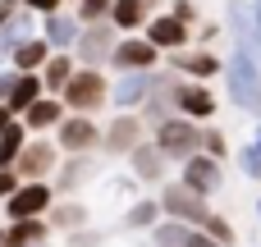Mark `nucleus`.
Segmentation results:
<instances>
[{
  "label": "nucleus",
  "mask_w": 261,
  "mask_h": 247,
  "mask_svg": "<svg viewBox=\"0 0 261 247\" xmlns=\"http://www.w3.org/2000/svg\"><path fill=\"white\" fill-rule=\"evenodd\" d=\"M147 41L156 46V50H188V23H179L174 14H156V18H147Z\"/></svg>",
  "instance_id": "412c9836"
},
{
  "label": "nucleus",
  "mask_w": 261,
  "mask_h": 247,
  "mask_svg": "<svg viewBox=\"0 0 261 247\" xmlns=\"http://www.w3.org/2000/svg\"><path fill=\"white\" fill-rule=\"evenodd\" d=\"M46 60H50V46H46L41 37H28V41H18V50L9 55V69H14V73H37Z\"/></svg>",
  "instance_id": "cd10ccee"
},
{
  "label": "nucleus",
  "mask_w": 261,
  "mask_h": 247,
  "mask_svg": "<svg viewBox=\"0 0 261 247\" xmlns=\"http://www.w3.org/2000/svg\"><path fill=\"white\" fill-rule=\"evenodd\" d=\"M18 5H23V9H32V14H55L64 0H18Z\"/></svg>",
  "instance_id": "e433bc0d"
},
{
  "label": "nucleus",
  "mask_w": 261,
  "mask_h": 247,
  "mask_svg": "<svg viewBox=\"0 0 261 247\" xmlns=\"http://www.w3.org/2000/svg\"><path fill=\"white\" fill-rule=\"evenodd\" d=\"M60 101H64V110L69 115H96V110H110V78L101 73V69H73V78L64 83V92H60Z\"/></svg>",
  "instance_id": "f03ea898"
},
{
  "label": "nucleus",
  "mask_w": 261,
  "mask_h": 247,
  "mask_svg": "<svg viewBox=\"0 0 261 247\" xmlns=\"http://www.w3.org/2000/svg\"><path fill=\"white\" fill-rule=\"evenodd\" d=\"M234 165L243 170V179H252V183H261V151L252 147V142H243V147L234 151Z\"/></svg>",
  "instance_id": "473e14b6"
},
{
  "label": "nucleus",
  "mask_w": 261,
  "mask_h": 247,
  "mask_svg": "<svg viewBox=\"0 0 261 247\" xmlns=\"http://www.w3.org/2000/svg\"><path fill=\"white\" fill-rule=\"evenodd\" d=\"M73 69H78V60H73L69 50H50V60L37 69V73H41V92H46V96H60L64 83L73 78Z\"/></svg>",
  "instance_id": "b1692460"
},
{
  "label": "nucleus",
  "mask_w": 261,
  "mask_h": 247,
  "mask_svg": "<svg viewBox=\"0 0 261 247\" xmlns=\"http://www.w3.org/2000/svg\"><path fill=\"white\" fill-rule=\"evenodd\" d=\"M64 115H69V110H64V101H60V96H37L18 119H23V128H28L32 138H41V133H55V124H60Z\"/></svg>",
  "instance_id": "4be33fe9"
},
{
  "label": "nucleus",
  "mask_w": 261,
  "mask_h": 247,
  "mask_svg": "<svg viewBox=\"0 0 261 247\" xmlns=\"http://www.w3.org/2000/svg\"><path fill=\"white\" fill-rule=\"evenodd\" d=\"M110 28L115 32L147 28V0H110Z\"/></svg>",
  "instance_id": "c85d7f7f"
},
{
  "label": "nucleus",
  "mask_w": 261,
  "mask_h": 247,
  "mask_svg": "<svg viewBox=\"0 0 261 247\" xmlns=\"http://www.w3.org/2000/svg\"><path fill=\"white\" fill-rule=\"evenodd\" d=\"M28 138H32V133L23 128V119H9V124L0 128V170H14V160H18V151H23Z\"/></svg>",
  "instance_id": "7c9ffc66"
},
{
  "label": "nucleus",
  "mask_w": 261,
  "mask_h": 247,
  "mask_svg": "<svg viewBox=\"0 0 261 247\" xmlns=\"http://www.w3.org/2000/svg\"><path fill=\"white\" fill-rule=\"evenodd\" d=\"M28 37H37V32H32V9H18V14L0 28V64H9V55L18 50V41H28Z\"/></svg>",
  "instance_id": "bb28decb"
},
{
  "label": "nucleus",
  "mask_w": 261,
  "mask_h": 247,
  "mask_svg": "<svg viewBox=\"0 0 261 247\" xmlns=\"http://www.w3.org/2000/svg\"><path fill=\"white\" fill-rule=\"evenodd\" d=\"M170 14H174L179 23H188V28H193V18H197V9H193L188 0H174V9H170Z\"/></svg>",
  "instance_id": "4c0bfd02"
},
{
  "label": "nucleus",
  "mask_w": 261,
  "mask_h": 247,
  "mask_svg": "<svg viewBox=\"0 0 261 247\" xmlns=\"http://www.w3.org/2000/svg\"><path fill=\"white\" fill-rule=\"evenodd\" d=\"M37 96H46V92H41V73H14V83H9V96H5V110L18 119V115H23V110H28Z\"/></svg>",
  "instance_id": "a878e982"
},
{
  "label": "nucleus",
  "mask_w": 261,
  "mask_h": 247,
  "mask_svg": "<svg viewBox=\"0 0 261 247\" xmlns=\"http://www.w3.org/2000/svg\"><path fill=\"white\" fill-rule=\"evenodd\" d=\"M83 28L87 23H106L110 18V0H78V14H73Z\"/></svg>",
  "instance_id": "f704fd0d"
},
{
  "label": "nucleus",
  "mask_w": 261,
  "mask_h": 247,
  "mask_svg": "<svg viewBox=\"0 0 261 247\" xmlns=\"http://www.w3.org/2000/svg\"><path fill=\"white\" fill-rule=\"evenodd\" d=\"M147 138L156 142V151H161L170 165H184L193 151H202V124H193V119H184V115H170V119L156 124Z\"/></svg>",
  "instance_id": "7ed1b4c3"
},
{
  "label": "nucleus",
  "mask_w": 261,
  "mask_h": 247,
  "mask_svg": "<svg viewBox=\"0 0 261 247\" xmlns=\"http://www.w3.org/2000/svg\"><path fill=\"white\" fill-rule=\"evenodd\" d=\"M0 238H5V247H37L50 243V225H46V215L41 220H5Z\"/></svg>",
  "instance_id": "5701e85b"
},
{
  "label": "nucleus",
  "mask_w": 261,
  "mask_h": 247,
  "mask_svg": "<svg viewBox=\"0 0 261 247\" xmlns=\"http://www.w3.org/2000/svg\"><path fill=\"white\" fill-rule=\"evenodd\" d=\"M161 64V50L147 41V37H119L115 41V50H110V69L115 73H133V69H156Z\"/></svg>",
  "instance_id": "dca6fc26"
},
{
  "label": "nucleus",
  "mask_w": 261,
  "mask_h": 247,
  "mask_svg": "<svg viewBox=\"0 0 261 247\" xmlns=\"http://www.w3.org/2000/svg\"><path fill=\"white\" fill-rule=\"evenodd\" d=\"M96 174H101V156H60L50 188H55V197H78L87 183H96Z\"/></svg>",
  "instance_id": "9d476101"
},
{
  "label": "nucleus",
  "mask_w": 261,
  "mask_h": 247,
  "mask_svg": "<svg viewBox=\"0 0 261 247\" xmlns=\"http://www.w3.org/2000/svg\"><path fill=\"white\" fill-rule=\"evenodd\" d=\"M225 28H229L234 50H248V55H257V60H261L257 23H252V5H248V0H229V5H225Z\"/></svg>",
  "instance_id": "f3484780"
},
{
  "label": "nucleus",
  "mask_w": 261,
  "mask_h": 247,
  "mask_svg": "<svg viewBox=\"0 0 261 247\" xmlns=\"http://www.w3.org/2000/svg\"><path fill=\"white\" fill-rule=\"evenodd\" d=\"M18 9H23V5H18V0H0V28H5V23H9V18H14V14H18Z\"/></svg>",
  "instance_id": "ea45409f"
},
{
  "label": "nucleus",
  "mask_w": 261,
  "mask_h": 247,
  "mask_svg": "<svg viewBox=\"0 0 261 247\" xmlns=\"http://www.w3.org/2000/svg\"><path fill=\"white\" fill-rule=\"evenodd\" d=\"M128 179H138V188H161L165 179H170V160L156 151V142L147 138V142H138L128 156Z\"/></svg>",
  "instance_id": "2eb2a0df"
},
{
  "label": "nucleus",
  "mask_w": 261,
  "mask_h": 247,
  "mask_svg": "<svg viewBox=\"0 0 261 247\" xmlns=\"http://www.w3.org/2000/svg\"><path fill=\"white\" fill-rule=\"evenodd\" d=\"M179 183L188 188V193H197V197H216L220 188H225V160H211V156H202V151H193L184 165H179Z\"/></svg>",
  "instance_id": "9b49d317"
},
{
  "label": "nucleus",
  "mask_w": 261,
  "mask_h": 247,
  "mask_svg": "<svg viewBox=\"0 0 261 247\" xmlns=\"http://www.w3.org/2000/svg\"><path fill=\"white\" fill-rule=\"evenodd\" d=\"M202 156H211V160H229V138L220 133V128H202Z\"/></svg>",
  "instance_id": "72a5a7b5"
},
{
  "label": "nucleus",
  "mask_w": 261,
  "mask_h": 247,
  "mask_svg": "<svg viewBox=\"0 0 261 247\" xmlns=\"http://www.w3.org/2000/svg\"><path fill=\"white\" fill-rule=\"evenodd\" d=\"M220 78H225V96H229V105L243 110V115H252V119H261V60H257V55H248V50H229Z\"/></svg>",
  "instance_id": "f257e3e1"
},
{
  "label": "nucleus",
  "mask_w": 261,
  "mask_h": 247,
  "mask_svg": "<svg viewBox=\"0 0 261 247\" xmlns=\"http://www.w3.org/2000/svg\"><path fill=\"white\" fill-rule=\"evenodd\" d=\"M156 220H165V215H161V202H156V193H147V197H133V202H128V211H124L119 229H128V234H147Z\"/></svg>",
  "instance_id": "393cba45"
},
{
  "label": "nucleus",
  "mask_w": 261,
  "mask_h": 247,
  "mask_svg": "<svg viewBox=\"0 0 261 247\" xmlns=\"http://www.w3.org/2000/svg\"><path fill=\"white\" fill-rule=\"evenodd\" d=\"M0 206H5V220H41L55 206V188L50 179H32V183H18Z\"/></svg>",
  "instance_id": "423d86ee"
},
{
  "label": "nucleus",
  "mask_w": 261,
  "mask_h": 247,
  "mask_svg": "<svg viewBox=\"0 0 261 247\" xmlns=\"http://www.w3.org/2000/svg\"><path fill=\"white\" fill-rule=\"evenodd\" d=\"M46 225H50V234L87 229V225H92V206H87L83 197H55V206L46 211Z\"/></svg>",
  "instance_id": "6ab92c4d"
},
{
  "label": "nucleus",
  "mask_w": 261,
  "mask_h": 247,
  "mask_svg": "<svg viewBox=\"0 0 261 247\" xmlns=\"http://www.w3.org/2000/svg\"><path fill=\"white\" fill-rule=\"evenodd\" d=\"M179 73L174 69H151V87H147V101H142V124H147V133L156 128V124H165L170 115H174V92H179Z\"/></svg>",
  "instance_id": "0eeeda50"
},
{
  "label": "nucleus",
  "mask_w": 261,
  "mask_h": 247,
  "mask_svg": "<svg viewBox=\"0 0 261 247\" xmlns=\"http://www.w3.org/2000/svg\"><path fill=\"white\" fill-rule=\"evenodd\" d=\"M248 142H252V147H257V151H261V119H257V124H252V138H248Z\"/></svg>",
  "instance_id": "79ce46f5"
},
{
  "label": "nucleus",
  "mask_w": 261,
  "mask_h": 247,
  "mask_svg": "<svg viewBox=\"0 0 261 247\" xmlns=\"http://www.w3.org/2000/svg\"><path fill=\"white\" fill-rule=\"evenodd\" d=\"M138 142H147L142 115H110V124L101 128V160H119V156H128Z\"/></svg>",
  "instance_id": "6e6552de"
},
{
  "label": "nucleus",
  "mask_w": 261,
  "mask_h": 247,
  "mask_svg": "<svg viewBox=\"0 0 261 247\" xmlns=\"http://www.w3.org/2000/svg\"><path fill=\"white\" fill-rule=\"evenodd\" d=\"M257 225H261V197H257Z\"/></svg>",
  "instance_id": "c03bdc74"
},
{
  "label": "nucleus",
  "mask_w": 261,
  "mask_h": 247,
  "mask_svg": "<svg viewBox=\"0 0 261 247\" xmlns=\"http://www.w3.org/2000/svg\"><path fill=\"white\" fill-rule=\"evenodd\" d=\"M9 119H14V115H9V110H5V105H0V128H5V124H9Z\"/></svg>",
  "instance_id": "37998d69"
},
{
  "label": "nucleus",
  "mask_w": 261,
  "mask_h": 247,
  "mask_svg": "<svg viewBox=\"0 0 261 247\" xmlns=\"http://www.w3.org/2000/svg\"><path fill=\"white\" fill-rule=\"evenodd\" d=\"M110 50H115V28H110V18L106 23H87L83 32H78V41H73V60L83 64V69H101V64H110Z\"/></svg>",
  "instance_id": "f8f14e48"
},
{
  "label": "nucleus",
  "mask_w": 261,
  "mask_h": 247,
  "mask_svg": "<svg viewBox=\"0 0 261 247\" xmlns=\"http://www.w3.org/2000/svg\"><path fill=\"white\" fill-rule=\"evenodd\" d=\"M216 110H220V101H216V92L206 87V83H179V92H174V115H184V119H193V124H211L216 119Z\"/></svg>",
  "instance_id": "4468645a"
},
{
  "label": "nucleus",
  "mask_w": 261,
  "mask_h": 247,
  "mask_svg": "<svg viewBox=\"0 0 261 247\" xmlns=\"http://www.w3.org/2000/svg\"><path fill=\"white\" fill-rule=\"evenodd\" d=\"M64 238H69L64 247H101L106 243V229H92V225H87V229H73V234H64Z\"/></svg>",
  "instance_id": "c9c22d12"
},
{
  "label": "nucleus",
  "mask_w": 261,
  "mask_h": 247,
  "mask_svg": "<svg viewBox=\"0 0 261 247\" xmlns=\"http://www.w3.org/2000/svg\"><path fill=\"white\" fill-rule=\"evenodd\" d=\"M78 32H83V23L73 18V14H64V9H55V14H41V41L50 46V50H73V41H78Z\"/></svg>",
  "instance_id": "aec40b11"
},
{
  "label": "nucleus",
  "mask_w": 261,
  "mask_h": 247,
  "mask_svg": "<svg viewBox=\"0 0 261 247\" xmlns=\"http://www.w3.org/2000/svg\"><path fill=\"white\" fill-rule=\"evenodd\" d=\"M18 183H23V179H18L14 170H0V202H5V197H9V193H14Z\"/></svg>",
  "instance_id": "58836bf2"
},
{
  "label": "nucleus",
  "mask_w": 261,
  "mask_h": 247,
  "mask_svg": "<svg viewBox=\"0 0 261 247\" xmlns=\"http://www.w3.org/2000/svg\"><path fill=\"white\" fill-rule=\"evenodd\" d=\"M156 202H161V215L165 220H179V225H193V229H202V220L211 215V202L197 197V193H188L179 179H165L156 188Z\"/></svg>",
  "instance_id": "39448f33"
},
{
  "label": "nucleus",
  "mask_w": 261,
  "mask_h": 247,
  "mask_svg": "<svg viewBox=\"0 0 261 247\" xmlns=\"http://www.w3.org/2000/svg\"><path fill=\"white\" fill-rule=\"evenodd\" d=\"M174 73L188 78V83H211V78L225 73V60L216 50H179L174 55Z\"/></svg>",
  "instance_id": "a211bd4d"
},
{
  "label": "nucleus",
  "mask_w": 261,
  "mask_h": 247,
  "mask_svg": "<svg viewBox=\"0 0 261 247\" xmlns=\"http://www.w3.org/2000/svg\"><path fill=\"white\" fill-rule=\"evenodd\" d=\"M202 234L206 238H216L220 247H239V229L229 225V215H220V211H211L206 220H202Z\"/></svg>",
  "instance_id": "2f4dec72"
},
{
  "label": "nucleus",
  "mask_w": 261,
  "mask_h": 247,
  "mask_svg": "<svg viewBox=\"0 0 261 247\" xmlns=\"http://www.w3.org/2000/svg\"><path fill=\"white\" fill-rule=\"evenodd\" d=\"M151 87V69H133V73H115L110 83V115H138Z\"/></svg>",
  "instance_id": "ddd939ff"
},
{
  "label": "nucleus",
  "mask_w": 261,
  "mask_h": 247,
  "mask_svg": "<svg viewBox=\"0 0 261 247\" xmlns=\"http://www.w3.org/2000/svg\"><path fill=\"white\" fill-rule=\"evenodd\" d=\"M37 247H55V243H37Z\"/></svg>",
  "instance_id": "a18cd8bd"
},
{
  "label": "nucleus",
  "mask_w": 261,
  "mask_h": 247,
  "mask_svg": "<svg viewBox=\"0 0 261 247\" xmlns=\"http://www.w3.org/2000/svg\"><path fill=\"white\" fill-rule=\"evenodd\" d=\"M50 138H55L60 156H101V124H96V115H64Z\"/></svg>",
  "instance_id": "20e7f679"
},
{
  "label": "nucleus",
  "mask_w": 261,
  "mask_h": 247,
  "mask_svg": "<svg viewBox=\"0 0 261 247\" xmlns=\"http://www.w3.org/2000/svg\"><path fill=\"white\" fill-rule=\"evenodd\" d=\"M193 238V225H179V220H156L147 229V247H188Z\"/></svg>",
  "instance_id": "c756f323"
},
{
  "label": "nucleus",
  "mask_w": 261,
  "mask_h": 247,
  "mask_svg": "<svg viewBox=\"0 0 261 247\" xmlns=\"http://www.w3.org/2000/svg\"><path fill=\"white\" fill-rule=\"evenodd\" d=\"M188 247H220V243H216V238H206L202 229H193V238H188Z\"/></svg>",
  "instance_id": "a19ab883"
},
{
  "label": "nucleus",
  "mask_w": 261,
  "mask_h": 247,
  "mask_svg": "<svg viewBox=\"0 0 261 247\" xmlns=\"http://www.w3.org/2000/svg\"><path fill=\"white\" fill-rule=\"evenodd\" d=\"M55 165H60V147H55L50 133H41V138H28V142H23V151H18V160H14V174H18L23 183H32V179H50Z\"/></svg>",
  "instance_id": "1a4fd4ad"
}]
</instances>
